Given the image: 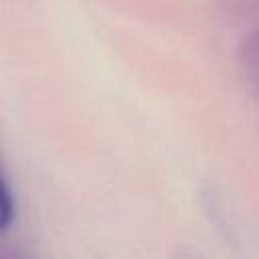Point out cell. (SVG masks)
<instances>
[{
  "label": "cell",
  "mask_w": 259,
  "mask_h": 259,
  "mask_svg": "<svg viewBox=\"0 0 259 259\" xmlns=\"http://www.w3.org/2000/svg\"><path fill=\"white\" fill-rule=\"evenodd\" d=\"M237 63L245 83L259 95V26L243 36L237 51Z\"/></svg>",
  "instance_id": "1"
},
{
  "label": "cell",
  "mask_w": 259,
  "mask_h": 259,
  "mask_svg": "<svg viewBox=\"0 0 259 259\" xmlns=\"http://www.w3.org/2000/svg\"><path fill=\"white\" fill-rule=\"evenodd\" d=\"M16 221V196L10 188V182L6 174H2L0 180V231L8 233L10 227Z\"/></svg>",
  "instance_id": "2"
},
{
  "label": "cell",
  "mask_w": 259,
  "mask_h": 259,
  "mask_svg": "<svg viewBox=\"0 0 259 259\" xmlns=\"http://www.w3.org/2000/svg\"><path fill=\"white\" fill-rule=\"evenodd\" d=\"M0 259H30V255L18 243H2Z\"/></svg>",
  "instance_id": "3"
},
{
  "label": "cell",
  "mask_w": 259,
  "mask_h": 259,
  "mask_svg": "<svg viewBox=\"0 0 259 259\" xmlns=\"http://www.w3.org/2000/svg\"><path fill=\"white\" fill-rule=\"evenodd\" d=\"M172 259H204V257L198 255V253L192 251V249H176L174 255H172Z\"/></svg>",
  "instance_id": "4"
}]
</instances>
